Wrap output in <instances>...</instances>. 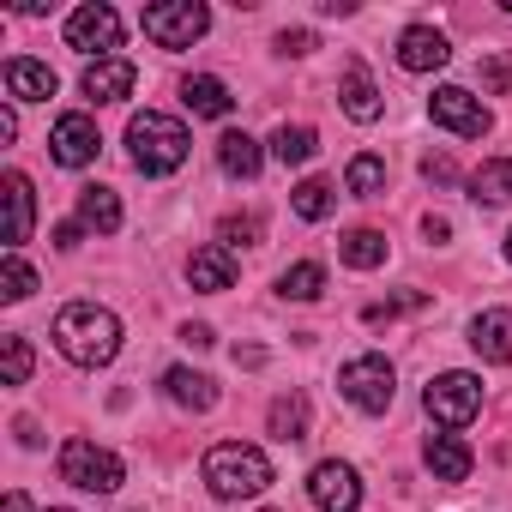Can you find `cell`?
Segmentation results:
<instances>
[{"instance_id":"f35d334b","label":"cell","mask_w":512,"mask_h":512,"mask_svg":"<svg viewBox=\"0 0 512 512\" xmlns=\"http://www.w3.org/2000/svg\"><path fill=\"white\" fill-rule=\"evenodd\" d=\"M181 338H187V344H193V350H211V344H217V332H211V326H187V332H181Z\"/></svg>"},{"instance_id":"3957f363","label":"cell","mask_w":512,"mask_h":512,"mask_svg":"<svg viewBox=\"0 0 512 512\" xmlns=\"http://www.w3.org/2000/svg\"><path fill=\"white\" fill-rule=\"evenodd\" d=\"M127 145H133V169H145V175H175L187 163V151H193L187 127L175 115H163V109L133 115L127 121Z\"/></svg>"},{"instance_id":"5bb4252c","label":"cell","mask_w":512,"mask_h":512,"mask_svg":"<svg viewBox=\"0 0 512 512\" xmlns=\"http://www.w3.org/2000/svg\"><path fill=\"white\" fill-rule=\"evenodd\" d=\"M452 61V49H446V37L434 31V25H410L404 37H398V67L404 73H434V67H446Z\"/></svg>"},{"instance_id":"cb8c5ba5","label":"cell","mask_w":512,"mask_h":512,"mask_svg":"<svg viewBox=\"0 0 512 512\" xmlns=\"http://www.w3.org/2000/svg\"><path fill=\"white\" fill-rule=\"evenodd\" d=\"M470 199H476V205H506V199H512V157H488V163L470 175Z\"/></svg>"},{"instance_id":"5b68a950","label":"cell","mask_w":512,"mask_h":512,"mask_svg":"<svg viewBox=\"0 0 512 512\" xmlns=\"http://www.w3.org/2000/svg\"><path fill=\"white\" fill-rule=\"evenodd\" d=\"M338 392H344L362 416H386L392 398H398V374H392L386 356H356V362L338 368Z\"/></svg>"},{"instance_id":"4fadbf2b","label":"cell","mask_w":512,"mask_h":512,"mask_svg":"<svg viewBox=\"0 0 512 512\" xmlns=\"http://www.w3.org/2000/svg\"><path fill=\"white\" fill-rule=\"evenodd\" d=\"M0 199H7V253H19L31 241V223H37V199H31V181L19 169H7L0 181Z\"/></svg>"},{"instance_id":"7402d4cb","label":"cell","mask_w":512,"mask_h":512,"mask_svg":"<svg viewBox=\"0 0 512 512\" xmlns=\"http://www.w3.org/2000/svg\"><path fill=\"white\" fill-rule=\"evenodd\" d=\"M79 223L97 229V235H115V229H121V199H115V187H79Z\"/></svg>"},{"instance_id":"ffe728a7","label":"cell","mask_w":512,"mask_h":512,"mask_svg":"<svg viewBox=\"0 0 512 512\" xmlns=\"http://www.w3.org/2000/svg\"><path fill=\"white\" fill-rule=\"evenodd\" d=\"M181 103H187L193 115H205V121H223V115L235 109L229 85H223V79H211V73H193V79L181 85Z\"/></svg>"},{"instance_id":"b9f144b4","label":"cell","mask_w":512,"mask_h":512,"mask_svg":"<svg viewBox=\"0 0 512 512\" xmlns=\"http://www.w3.org/2000/svg\"><path fill=\"white\" fill-rule=\"evenodd\" d=\"M506 260H512V235H506Z\"/></svg>"},{"instance_id":"8fae6325","label":"cell","mask_w":512,"mask_h":512,"mask_svg":"<svg viewBox=\"0 0 512 512\" xmlns=\"http://www.w3.org/2000/svg\"><path fill=\"white\" fill-rule=\"evenodd\" d=\"M49 151H55V163H61V169H85V163H97L103 133H97V121H91V115H61V121H55V133H49Z\"/></svg>"},{"instance_id":"d6a6232c","label":"cell","mask_w":512,"mask_h":512,"mask_svg":"<svg viewBox=\"0 0 512 512\" xmlns=\"http://www.w3.org/2000/svg\"><path fill=\"white\" fill-rule=\"evenodd\" d=\"M0 284H7V290H0V296H7V302H25L31 290H37V272L19 260V253H7V278H0Z\"/></svg>"},{"instance_id":"74e56055","label":"cell","mask_w":512,"mask_h":512,"mask_svg":"<svg viewBox=\"0 0 512 512\" xmlns=\"http://www.w3.org/2000/svg\"><path fill=\"white\" fill-rule=\"evenodd\" d=\"M422 235H428L434 247H446V235H452V223H446V217H422Z\"/></svg>"},{"instance_id":"e575fe53","label":"cell","mask_w":512,"mask_h":512,"mask_svg":"<svg viewBox=\"0 0 512 512\" xmlns=\"http://www.w3.org/2000/svg\"><path fill=\"white\" fill-rule=\"evenodd\" d=\"M278 55H314V31H284L278 37Z\"/></svg>"},{"instance_id":"4316f807","label":"cell","mask_w":512,"mask_h":512,"mask_svg":"<svg viewBox=\"0 0 512 512\" xmlns=\"http://www.w3.org/2000/svg\"><path fill=\"white\" fill-rule=\"evenodd\" d=\"M278 296H284V302H320V296H326V266H314V260H302V266H284V278H278Z\"/></svg>"},{"instance_id":"603a6c76","label":"cell","mask_w":512,"mask_h":512,"mask_svg":"<svg viewBox=\"0 0 512 512\" xmlns=\"http://www.w3.org/2000/svg\"><path fill=\"white\" fill-rule=\"evenodd\" d=\"M163 392H169L181 410H211V404H217V380H205V374H193V368H169V374H163Z\"/></svg>"},{"instance_id":"ac0fdd59","label":"cell","mask_w":512,"mask_h":512,"mask_svg":"<svg viewBox=\"0 0 512 512\" xmlns=\"http://www.w3.org/2000/svg\"><path fill=\"white\" fill-rule=\"evenodd\" d=\"M422 464H428L440 482H464V476L476 470V458H470V446H464L458 434H428V446H422Z\"/></svg>"},{"instance_id":"7bdbcfd3","label":"cell","mask_w":512,"mask_h":512,"mask_svg":"<svg viewBox=\"0 0 512 512\" xmlns=\"http://www.w3.org/2000/svg\"><path fill=\"white\" fill-rule=\"evenodd\" d=\"M49 512H73V506H49Z\"/></svg>"},{"instance_id":"30bf717a","label":"cell","mask_w":512,"mask_h":512,"mask_svg":"<svg viewBox=\"0 0 512 512\" xmlns=\"http://www.w3.org/2000/svg\"><path fill=\"white\" fill-rule=\"evenodd\" d=\"M308 500H314L320 512H356V506H362V476H356V464H344V458L314 464V470H308Z\"/></svg>"},{"instance_id":"9c48e42d","label":"cell","mask_w":512,"mask_h":512,"mask_svg":"<svg viewBox=\"0 0 512 512\" xmlns=\"http://www.w3.org/2000/svg\"><path fill=\"white\" fill-rule=\"evenodd\" d=\"M67 43L79 49V55H97V61H115V49H121V13L115 7H79L73 19H67Z\"/></svg>"},{"instance_id":"4dcf8cb0","label":"cell","mask_w":512,"mask_h":512,"mask_svg":"<svg viewBox=\"0 0 512 512\" xmlns=\"http://www.w3.org/2000/svg\"><path fill=\"white\" fill-rule=\"evenodd\" d=\"M217 241H223V247H260V241H266V217H260V211L223 217V223H217Z\"/></svg>"},{"instance_id":"ba28073f","label":"cell","mask_w":512,"mask_h":512,"mask_svg":"<svg viewBox=\"0 0 512 512\" xmlns=\"http://www.w3.org/2000/svg\"><path fill=\"white\" fill-rule=\"evenodd\" d=\"M428 115H434V127H446V133H458V139H482V133L494 127V115L482 109V97H470L464 85H440V91L428 97Z\"/></svg>"},{"instance_id":"9a60e30c","label":"cell","mask_w":512,"mask_h":512,"mask_svg":"<svg viewBox=\"0 0 512 512\" xmlns=\"http://www.w3.org/2000/svg\"><path fill=\"white\" fill-rule=\"evenodd\" d=\"M470 350L482 362H512V314L506 308H482L470 320Z\"/></svg>"},{"instance_id":"f1b7e54d","label":"cell","mask_w":512,"mask_h":512,"mask_svg":"<svg viewBox=\"0 0 512 512\" xmlns=\"http://www.w3.org/2000/svg\"><path fill=\"white\" fill-rule=\"evenodd\" d=\"M290 205H296V217H308V223H320V217H332V205H338V193H332V181H302L296 193H290Z\"/></svg>"},{"instance_id":"60d3db41","label":"cell","mask_w":512,"mask_h":512,"mask_svg":"<svg viewBox=\"0 0 512 512\" xmlns=\"http://www.w3.org/2000/svg\"><path fill=\"white\" fill-rule=\"evenodd\" d=\"M7 512H31V494H19V488H13V494H7Z\"/></svg>"},{"instance_id":"f546056e","label":"cell","mask_w":512,"mask_h":512,"mask_svg":"<svg viewBox=\"0 0 512 512\" xmlns=\"http://www.w3.org/2000/svg\"><path fill=\"white\" fill-rule=\"evenodd\" d=\"M272 434L278 440H308V398L302 392H290V398L272 404Z\"/></svg>"},{"instance_id":"6da1fadb","label":"cell","mask_w":512,"mask_h":512,"mask_svg":"<svg viewBox=\"0 0 512 512\" xmlns=\"http://www.w3.org/2000/svg\"><path fill=\"white\" fill-rule=\"evenodd\" d=\"M55 350L73 368H109L121 356V320L97 302H67L55 314Z\"/></svg>"},{"instance_id":"8992f818","label":"cell","mask_w":512,"mask_h":512,"mask_svg":"<svg viewBox=\"0 0 512 512\" xmlns=\"http://www.w3.org/2000/svg\"><path fill=\"white\" fill-rule=\"evenodd\" d=\"M61 482H73L85 494H115L127 482V464L109 446H97V440H67L61 446Z\"/></svg>"},{"instance_id":"7c38bea8","label":"cell","mask_w":512,"mask_h":512,"mask_svg":"<svg viewBox=\"0 0 512 512\" xmlns=\"http://www.w3.org/2000/svg\"><path fill=\"white\" fill-rule=\"evenodd\" d=\"M187 284H193V290H205V296H223V290H235V253H229L223 241H211V247H193V260H187Z\"/></svg>"},{"instance_id":"ab89813d","label":"cell","mask_w":512,"mask_h":512,"mask_svg":"<svg viewBox=\"0 0 512 512\" xmlns=\"http://www.w3.org/2000/svg\"><path fill=\"white\" fill-rule=\"evenodd\" d=\"M19 139V115L13 109H0V145H13Z\"/></svg>"},{"instance_id":"83f0119b","label":"cell","mask_w":512,"mask_h":512,"mask_svg":"<svg viewBox=\"0 0 512 512\" xmlns=\"http://www.w3.org/2000/svg\"><path fill=\"white\" fill-rule=\"evenodd\" d=\"M344 187H350L356 199H380V193H386V157H374V151L350 157V169H344Z\"/></svg>"},{"instance_id":"1f68e13d","label":"cell","mask_w":512,"mask_h":512,"mask_svg":"<svg viewBox=\"0 0 512 512\" xmlns=\"http://www.w3.org/2000/svg\"><path fill=\"white\" fill-rule=\"evenodd\" d=\"M0 362H7V386H25V380H31V344H25L19 332L0 338Z\"/></svg>"},{"instance_id":"836d02e7","label":"cell","mask_w":512,"mask_h":512,"mask_svg":"<svg viewBox=\"0 0 512 512\" xmlns=\"http://www.w3.org/2000/svg\"><path fill=\"white\" fill-rule=\"evenodd\" d=\"M482 91L488 97H506L512 91V55H488L482 61Z\"/></svg>"},{"instance_id":"d4e9b609","label":"cell","mask_w":512,"mask_h":512,"mask_svg":"<svg viewBox=\"0 0 512 512\" xmlns=\"http://www.w3.org/2000/svg\"><path fill=\"white\" fill-rule=\"evenodd\" d=\"M338 260H344V266H356V272L386 266V235H380V229H350V235L338 241Z\"/></svg>"},{"instance_id":"d590c367","label":"cell","mask_w":512,"mask_h":512,"mask_svg":"<svg viewBox=\"0 0 512 512\" xmlns=\"http://www.w3.org/2000/svg\"><path fill=\"white\" fill-rule=\"evenodd\" d=\"M422 175H428V181H440V187H446V181H458V169H452L446 157H422Z\"/></svg>"},{"instance_id":"e0dca14e","label":"cell","mask_w":512,"mask_h":512,"mask_svg":"<svg viewBox=\"0 0 512 512\" xmlns=\"http://www.w3.org/2000/svg\"><path fill=\"white\" fill-rule=\"evenodd\" d=\"M338 103H344V115H350V121H362V127H368V121H380V109H386V103H380V85L368 79V67H362V61H350V67H344Z\"/></svg>"},{"instance_id":"2e32d148","label":"cell","mask_w":512,"mask_h":512,"mask_svg":"<svg viewBox=\"0 0 512 512\" xmlns=\"http://www.w3.org/2000/svg\"><path fill=\"white\" fill-rule=\"evenodd\" d=\"M133 85H139V73H133V61H91L85 67V97L91 103H121V97H133Z\"/></svg>"},{"instance_id":"44dd1931","label":"cell","mask_w":512,"mask_h":512,"mask_svg":"<svg viewBox=\"0 0 512 512\" xmlns=\"http://www.w3.org/2000/svg\"><path fill=\"white\" fill-rule=\"evenodd\" d=\"M217 163H223V175L253 181L266 157H260V139H247V133H223V139H217Z\"/></svg>"},{"instance_id":"d6986e66","label":"cell","mask_w":512,"mask_h":512,"mask_svg":"<svg viewBox=\"0 0 512 512\" xmlns=\"http://www.w3.org/2000/svg\"><path fill=\"white\" fill-rule=\"evenodd\" d=\"M55 85H61V79H55L43 61H25V55H19V61H7V91H13L19 103H49V97H55Z\"/></svg>"},{"instance_id":"52a82bcc","label":"cell","mask_w":512,"mask_h":512,"mask_svg":"<svg viewBox=\"0 0 512 512\" xmlns=\"http://www.w3.org/2000/svg\"><path fill=\"white\" fill-rule=\"evenodd\" d=\"M139 25H145V37L157 49H193L211 31V13L199 7V0H157V7L139 13Z\"/></svg>"},{"instance_id":"7a4b0ae2","label":"cell","mask_w":512,"mask_h":512,"mask_svg":"<svg viewBox=\"0 0 512 512\" xmlns=\"http://www.w3.org/2000/svg\"><path fill=\"white\" fill-rule=\"evenodd\" d=\"M205 488L217 500H253L272 488V458L260 446H241V440H223L205 452Z\"/></svg>"},{"instance_id":"8d00e7d4","label":"cell","mask_w":512,"mask_h":512,"mask_svg":"<svg viewBox=\"0 0 512 512\" xmlns=\"http://www.w3.org/2000/svg\"><path fill=\"white\" fill-rule=\"evenodd\" d=\"M79 241H85V223H61V229H55V247H67V253H73Z\"/></svg>"},{"instance_id":"484cf974","label":"cell","mask_w":512,"mask_h":512,"mask_svg":"<svg viewBox=\"0 0 512 512\" xmlns=\"http://www.w3.org/2000/svg\"><path fill=\"white\" fill-rule=\"evenodd\" d=\"M314 151H320V133H314V127H290V121H284V127L272 133V157H278L284 169H302Z\"/></svg>"},{"instance_id":"277c9868","label":"cell","mask_w":512,"mask_h":512,"mask_svg":"<svg viewBox=\"0 0 512 512\" xmlns=\"http://www.w3.org/2000/svg\"><path fill=\"white\" fill-rule=\"evenodd\" d=\"M422 410H428L446 434H458V428H470V422H476V410H482V380H476V374H464V368L434 374V380H428V392H422Z\"/></svg>"}]
</instances>
